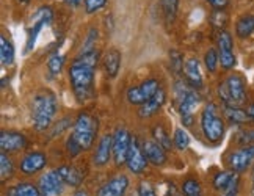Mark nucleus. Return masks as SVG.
<instances>
[{
	"label": "nucleus",
	"mask_w": 254,
	"mask_h": 196,
	"mask_svg": "<svg viewBox=\"0 0 254 196\" xmlns=\"http://www.w3.org/2000/svg\"><path fill=\"white\" fill-rule=\"evenodd\" d=\"M105 3H107V0H85L83 6L88 14H93L96 11H99V9H102Z\"/></svg>",
	"instance_id": "obj_35"
},
{
	"label": "nucleus",
	"mask_w": 254,
	"mask_h": 196,
	"mask_svg": "<svg viewBox=\"0 0 254 196\" xmlns=\"http://www.w3.org/2000/svg\"><path fill=\"white\" fill-rule=\"evenodd\" d=\"M58 173L62 174V178L64 181L66 185H71V187H79L83 176H82V171L79 168H75V166H60V168H57Z\"/></svg>",
	"instance_id": "obj_23"
},
{
	"label": "nucleus",
	"mask_w": 254,
	"mask_h": 196,
	"mask_svg": "<svg viewBox=\"0 0 254 196\" xmlns=\"http://www.w3.org/2000/svg\"><path fill=\"white\" fill-rule=\"evenodd\" d=\"M96 39H97V30H96V28H90V32H88V36H86L85 43H83V47H82V54L94 51L93 46L96 44Z\"/></svg>",
	"instance_id": "obj_36"
},
{
	"label": "nucleus",
	"mask_w": 254,
	"mask_h": 196,
	"mask_svg": "<svg viewBox=\"0 0 254 196\" xmlns=\"http://www.w3.org/2000/svg\"><path fill=\"white\" fill-rule=\"evenodd\" d=\"M218 96L220 99L226 105H242L247 101V90H245V82L239 74L229 75L218 86Z\"/></svg>",
	"instance_id": "obj_4"
},
{
	"label": "nucleus",
	"mask_w": 254,
	"mask_h": 196,
	"mask_svg": "<svg viewBox=\"0 0 254 196\" xmlns=\"http://www.w3.org/2000/svg\"><path fill=\"white\" fill-rule=\"evenodd\" d=\"M69 124H71V120L69 118H63L62 121H58V124L54 127L52 129V136H55V135H60L63 131H66L67 127H69Z\"/></svg>",
	"instance_id": "obj_39"
},
{
	"label": "nucleus",
	"mask_w": 254,
	"mask_h": 196,
	"mask_svg": "<svg viewBox=\"0 0 254 196\" xmlns=\"http://www.w3.org/2000/svg\"><path fill=\"white\" fill-rule=\"evenodd\" d=\"M159 82L155 78H149V80H144L143 83L136 85V86H130L127 90V101H129L132 105H143L148 102L151 97L159 91Z\"/></svg>",
	"instance_id": "obj_8"
},
{
	"label": "nucleus",
	"mask_w": 254,
	"mask_h": 196,
	"mask_svg": "<svg viewBox=\"0 0 254 196\" xmlns=\"http://www.w3.org/2000/svg\"><path fill=\"white\" fill-rule=\"evenodd\" d=\"M54 19V13L51 6H41L38 11L30 17V27H28V35H27V47L25 52H30L32 49L35 47L36 38L40 35V32L43 30L44 27L51 25Z\"/></svg>",
	"instance_id": "obj_7"
},
{
	"label": "nucleus",
	"mask_w": 254,
	"mask_h": 196,
	"mask_svg": "<svg viewBox=\"0 0 254 196\" xmlns=\"http://www.w3.org/2000/svg\"><path fill=\"white\" fill-rule=\"evenodd\" d=\"M74 196H88V193L85 190H79V192H75Z\"/></svg>",
	"instance_id": "obj_44"
},
{
	"label": "nucleus",
	"mask_w": 254,
	"mask_h": 196,
	"mask_svg": "<svg viewBox=\"0 0 254 196\" xmlns=\"http://www.w3.org/2000/svg\"><path fill=\"white\" fill-rule=\"evenodd\" d=\"M64 3L69 6H79L82 3V0H64Z\"/></svg>",
	"instance_id": "obj_43"
},
{
	"label": "nucleus",
	"mask_w": 254,
	"mask_h": 196,
	"mask_svg": "<svg viewBox=\"0 0 254 196\" xmlns=\"http://www.w3.org/2000/svg\"><path fill=\"white\" fill-rule=\"evenodd\" d=\"M138 196H157V195L154 193L152 187L148 182H143L138 187Z\"/></svg>",
	"instance_id": "obj_40"
},
{
	"label": "nucleus",
	"mask_w": 254,
	"mask_h": 196,
	"mask_svg": "<svg viewBox=\"0 0 254 196\" xmlns=\"http://www.w3.org/2000/svg\"><path fill=\"white\" fill-rule=\"evenodd\" d=\"M127 187H129V179L124 174H118L112 178L107 184H104L97 196H124Z\"/></svg>",
	"instance_id": "obj_18"
},
{
	"label": "nucleus",
	"mask_w": 254,
	"mask_h": 196,
	"mask_svg": "<svg viewBox=\"0 0 254 196\" xmlns=\"http://www.w3.org/2000/svg\"><path fill=\"white\" fill-rule=\"evenodd\" d=\"M132 144V136L126 129H116L113 135V159L116 165H123L127 160Z\"/></svg>",
	"instance_id": "obj_10"
},
{
	"label": "nucleus",
	"mask_w": 254,
	"mask_h": 196,
	"mask_svg": "<svg viewBox=\"0 0 254 196\" xmlns=\"http://www.w3.org/2000/svg\"><path fill=\"white\" fill-rule=\"evenodd\" d=\"M176 94L179 97V113L184 126H191L194 109L199 105V94L194 88H187L184 83L176 86Z\"/></svg>",
	"instance_id": "obj_6"
},
{
	"label": "nucleus",
	"mask_w": 254,
	"mask_h": 196,
	"mask_svg": "<svg viewBox=\"0 0 254 196\" xmlns=\"http://www.w3.org/2000/svg\"><path fill=\"white\" fill-rule=\"evenodd\" d=\"M63 65H64V57L60 55V54H52L51 57H49V60H47V67H49V71H51L52 75H58L62 72L63 69Z\"/></svg>",
	"instance_id": "obj_31"
},
{
	"label": "nucleus",
	"mask_w": 254,
	"mask_h": 196,
	"mask_svg": "<svg viewBox=\"0 0 254 196\" xmlns=\"http://www.w3.org/2000/svg\"><path fill=\"white\" fill-rule=\"evenodd\" d=\"M213 187L223 193H237L239 176L236 171H221L213 178Z\"/></svg>",
	"instance_id": "obj_16"
},
{
	"label": "nucleus",
	"mask_w": 254,
	"mask_h": 196,
	"mask_svg": "<svg viewBox=\"0 0 254 196\" xmlns=\"http://www.w3.org/2000/svg\"><path fill=\"white\" fill-rule=\"evenodd\" d=\"M224 118L232 124H245L248 123V115L236 105H226L224 107Z\"/></svg>",
	"instance_id": "obj_25"
},
{
	"label": "nucleus",
	"mask_w": 254,
	"mask_h": 196,
	"mask_svg": "<svg viewBox=\"0 0 254 196\" xmlns=\"http://www.w3.org/2000/svg\"><path fill=\"white\" fill-rule=\"evenodd\" d=\"M184 74H185V78H187V83L191 88H194V90L202 86V74L199 69V62L196 58H189V60L185 62Z\"/></svg>",
	"instance_id": "obj_21"
},
{
	"label": "nucleus",
	"mask_w": 254,
	"mask_h": 196,
	"mask_svg": "<svg viewBox=\"0 0 254 196\" xmlns=\"http://www.w3.org/2000/svg\"><path fill=\"white\" fill-rule=\"evenodd\" d=\"M207 2L215 8V9H224L228 6L229 0H207Z\"/></svg>",
	"instance_id": "obj_41"
},
{
	"label": "nucleus",
	"mask_w": 254,
	"mask_h": 196,
	"mask_svg": "<svg viewBox=\"0 0 254 196\" xmlns=\"http://www.w3.org/2000/svg\"><path fill=\"white\" fill-rule=\"evenodd\" d=\"M189 144H190L189 133L185 132L184 129H176V132H174V146H176V148L184 151V149L189 148Z\"/></svg>",
	"instance_id": "obj_33"
},
{
	"label": "nucleus",
	"mask_w": 254,
	"mask_h": 196,
	"mask_svg": "<svg viewBox=\"0 0 254 196\" xmlns=\"http://www.w3.org/2000/svg\"><path fill=\"white\" fill-rule=\"evenodd\" d=\"M58 110V102L54 93L41 91L32 101V121L38 132H44L52 126Z\"/></svg>",
	"instance_id": "obj_3"
},
{
	"label": "nucleus",
	"mask_w": 254,
	"mask_h": 196,
	"mask_svg": "<svg viewBox=\"0 0 254 196\" xmlns=\"http://www.w3.org/2000/svg\"><path fill=\"white\" fill-rule=\"evenodd\" d=\"M127 168L133 174H141L146 170V165H148V159H146L143 146L140 144L138 138H132V144L129 149V155H127L126 160Z\"/></svg>",
	"instance_id": "obj_12"
},
{
	"label": "nucleus",
	"mask_w": 254,
	"mask_h": 196,
	"mask_svg": "<svg viewBox=\"0 0 254 196\" xmlns=\"http://www.w3.org/2000/svg\"><path fill=\"white\" fill-rule=\"evenodd\" d=\"M251 193L254 196V170H253V187H251Z\"/></svg>",
	"instance_id": "obj_46"
},
{
	"label": "nucleus",
	"mask_w": 254,
	"mask_h": 196,
	"mask_svg": "<svg viewBox=\"0 0 254 196\" xmlns=\"http://www.w3.org/2000/svg\"><path fill=\"white\" fill-rule=\"evenodd\" d=\"M239 143L247 144V146H253L254 144V131H245L239 135Z\"/></svg>",
	"instance_id": "obj_37"
},
{
	"label": "nucleus",
	"mask_w": 254,
	"mask_h": 196,
	"mask_svg": "<svg viewBox=\"0 0 254 196\" xmlns=\"http://www.w3.org/2000/svg\"><path fill=\"white\" fill-rule=\"evenodd\" d=\"M25 146H27V138L21 132L3 131L0 133V148H2V152H16L24 149Z\"/></svg>",
	"instance_id": "obj_14"
},
{
	"label": "nucleus",
	"mask_w": 254,
	"mask_h": 196,
	"mask_svg": "<svg viewBox=\"0 0 254 196\" xmlns=\"http://www.w3.org/2000/svg\"><path fill=\"white\" fill-rule=\"evenodd\" d=\"M218 55L223 69L229 71L236 66V55L232 52V36L226 30L218 33Z\"/></svg>",
	"instance_id": "obj_11"
},
{
	"label": "nucleus",
	"mask_w": 254,
	"mask_h": 196,
	"mask_svg": "<svg viewBox=\"0 0 254 196\" xmlns=\"http://www.w3.org/2000/svg\"><path fill=\"white\" fill-rule=\"evenodd\" d=\"M0 62L3 66H11L14 62V47L5 36H0Z\"/></svg>",
	"instance_id": "obj_26"
},
{
	"label": "nucleus",
	"mask_w": 254,
	"mask_h": 196,
	"mask_svg": "<svg viewBox=\"0 0 254 196\" xmlns=\"http://www.w3.org/2000/svg\"><path fill=\"white\" fill-rule=\"evenodd\" d=\"M165 101H167V93H165V90L160 86L159 91L155 93L148 102L143 104L138 109V116L140 118H149V116H152L155 113H159V110L163 107Z\"/></svg>",
	"instance_id": "obj_19"
},
{
	"label": "nucleus",
	"mask_w": 254,
	"mask_h": 196,
	"mask_svg": "<svg viewBox=\"0 0 254 196\" xmlns=\"http://www.w3.org/2000/svg\"><path fill=\"white\" fill-rule=\"evenodd\" d=\"M204 62H206L209 72H215L217 71L218 63H220V55L217 54L215 49H209V51L206 52V57H204Z\"/></svg>",
	"instance_id": "obj_34"
},
{
	"label": "nucleus",
	"mask_w": 254,
	"mask_h": 196,
	"mask_svg": "<svg viewBox=\"0 0 254 196\" xmlns=\"http://www.w3.org/2000/svg\"><path fill=\"white\" fill-rule=\"evenodd\" d=\"M113 154V136L112 135H104L99 140L97 144L93 162L96 166H104L105 163H109L110 155Z\"/></svg>",
	"instance_id": "obj_20"
},
{
	"label": "nucleus",
	"mask_w": 254,
	"mask_h": 196,
	"mask_svg": "<svg viewBox=\"0 0 254 196\" xmlns=\"http://www.w3.org/2000/svg\"><path fill=\"white\" fill-rule=\"evenodd\" d=\"M64 185L66 184L58 170H52L41 176L40 182H38V189H40L41 196H58L63 192Z\"/></svg>",
	"instance_id": "obj_9"
},
{
	"label": "nucleus",
	"mask_w": 254,
	"mask_h": 196,
	"mask_svg": "<svg viewBox=\"0 0 254 196\" xmlns=\"http://www.w3.org/2000/svg\"><path fill=\"white\" fill-rule=\"evenodd\" d=\"M182 193H184V196H202L201 185L198 181H194V179H187L184 182Z\"/></svg>",
	"instance_id": "obj_32"
},
{
	"label": "nucleus",
	"mask_w": 254,
	"mask_h": 196,
	"mask_svg": "<svg viewBox=\"0 0 254 196\" xmlns=\"http://www.w3.org/2000/svg\"><path fill=\"white\" fill-rule=\"evenodd\" d=\"M6 196H41V193H40V189L35 187L33 184L21 182L14 185L13 189H9Z\"/></svg>",
	"instance_id": "obj_24"
},
{
	"label": "nucleus",
	"mask_w": 254,
	"mask_h": 196,
	"mask_svg": "<svg viewBox=\"0 0 254 196\" xmlns=\"http://www.w3.org/2000/svg\"><path fill=\"white\" fill-rule=\"evenodd\" d=\"M170 58H171V65H173L174 72H179L182 69V58H181V54L173 51V52H170Z\"/></svg>",
	"instance_id": "obj_38"
},
{
	"label": "nucleus",
	"mask_w": 254,
	"mask_h": 196,
	"mask_svg": "<svg viewBox=\"0 0 254 196\" xmlns=\"http://www.w3.org/2000/svg\"><path fill=\"white\" fill-rule=\"evenodd\" d=\"M47 163V157L43 152H28L24 155V159L21 162V171L27 176H32L38 171H41Z\"/></svg>",
	"instance_id": "obj_17"
},
{
	"label": "nucleus",
	"mask_w": 254,
	"mask_h": 196,
	"mask_svg": "<svg viewBox=\"0 0 254 196\" xmlns=\"http://www.w3.org/2000/svg\"><path fill=\"white\" fill-rule=\"evenodd\" d=\"M223 196H237V193H223Z\"/></svg>",
	"instance_id": "obj_47"
},
{
	"label": "nucleus",
	"mask_w": 254,
	"mask_h": 196,
	"mask_svg": "<svg viewBox=\"0 0 254 196\" xmlns=\"http://www.w3.org/2000/svg\"><path fill=\"white\" fill-rule=\"evenodd\" d=\"M247 115H248V120H250L251 123H254V104H250V105H248Z\"/></svg>",
	"instance_id": "obj_42"
},
{
	"label": "nucleus",
	"mask_w": 254,
	"mask_h": 196,
	"mask_svg": "<svg viewBox=\"0 0 254 196\" xmlns=\"http://www.w3.org/2000/svg\"><path fill=\"white\" fill-rule=\"evenodd\" d=\"M141 146H143L144 155L149 163H152L155 166H162L167 163V149L162 148L155 140H144L141 143Z\"/></svg>",
	"instance_id": "obj_15"
},
{
	"label": "nucleus",
	"mask_w": 254,
	"mask_h": 196,
	"mask_svg": "<svg viewBox=\"0 0 254 196\" xmlns=\"http://www.w3.org/2000/svg\"><path fill=\"white\" fill-rule=\"evenodd\" d=\"M104 67L109 77H116L121 67V52L118 49H110L104 57Z\"/></svg>",
	"instance_id": "obj_22"
},
{
	"label": "nucleus",
	"mask_w": 254,
	"mask_h": 196,
	"mask_svg": "<svg viewBox=\"0 0 254 196\" xmlns=\"http://www.w3.org/2000/svg\"><path fill=\"white\" fill-rule=\"evenodd\" d=\"M99 62V52L91 51L80 54L69 67V80L72 91L79 102H85L93 97L94 91V71Z\"/></svg>",
	"instance_id": "obj_1"
},
{
	"label": "nucleus",
	"mask_w": 254,
	"mask_h": 196,
	"mask_svg": "<svg viewBox=\"0 0 254 196\" xmlns=\"http://www.w3.org/2000/svg\"><path fill=\"white\" fill-rule=\"evenodd\" d=\"M254 32V14H247L240 17L236 24V33L239 38H247Z\"/></svg>",
	"instance_id": "obj_27"
},
{
	"label": "nucleus",
	"mask_w": 254,
	"mask_h": 196,
	"mask_svg": "<svg viewBox=\"0 0 254 196\" xmlns=\"http://www.w3.org/2000/svg\"><path fill=\"white\" fill-rule=\"evenodd\" d=\"M16 2L19 3V5H28V3H30V0H16Z\"/></svg>",
	"instance_id": "obj_45"
},
{
	"label": "nucleus",
	"mask_w": 254,
	"mask_h": 196,
	"mask_svg": "<svg viewBox=\"0 0 254 196\" xmlns=\"http://www.w3.org/2000/svg\"><path fill=\"white\" fill-rule=\"evenodd\" d=\"M160 8L163 11L165 21H167L168 24H171L176 19V14H178L179 0H160Z\"/></svg>",
	"instance_id": "obj_28"
},
{
	"label": "nucleus",
	"mask_w": 254,
	"mask_h": 196,
	"mask_svg": "<svg viewBox=\"0 0 254 196\" xmlns=\"http://www.w3.org/2000/svg\"><path fill=\"white\" fill-rule=\"evenodd\" d=\"M152 136H154V140L157 141L162 148L165 149H171L173 146H171V140H170V135L168 132L163 129V126H155L154 129H152Z\"/></svg>",
	"instance_id": "obj_30"
},
{
	"label": "nucleus",
	"mask_w": 254,
	"mask_h": 196,
	"mask_svg": "<svg viewBox=\"0 0 254 196\" xmlns=\"http://www.w3.org/2000/svg\"><path fill=\"white\" fill-rule=\"evenodd\" d=\"M201 129L204 136L210 143H218L224 135V124L223 120L217 113V107L213 104L206 105V109L201 113Z\"/></svg>",
	"instance_id": "obj_5"
},
{
	"label": "nucleus",
	"mask_w": 254,
	"mask_h": 196,
	"mask_svg": "<svg viewBox=\"0 0 254 196\" xmlns=\"http://www.w3.org/2000/svg\"><path fill=\"white\" fill-rule=\"evenodd\" d=\"M14 173V165L13 160L6 155V152H2L0 155V179L2 182H6Z\"/></svg>",
	"instance_id": "obj_29"
},
{
	"label": "nucleus",
	"mask_w": 254,
	"mask_h": 196,
	"mask_svg": "<svg viewBox=\"0 0 254 196\" xmlns=\"http://www.w3.org/2000/svg\"><path fill=\"white\" fill-rule=\"evenodd\" d=\"M229 166L232 171L236 173H243L250 168V165L254 162V144L253 146H245V148L234 151L229 155Z\"/></svg>",
	"instance_id": "obj_13"
},
{
	"label": "nucleus",
	"mask_w": 254,
	"mask_h": 196,
	"mask_svg": "<svg viewBox=\"0 0 254 196\" xmlns=\"http://www.w3.org/2000/svg\"><path fill=\"white\" fill-rule=\"evenodd\" d=\"M97 133V120L90 113H80L74 123V131L66 141V149L71 155H79L93 146Z\"/></svg>",
	"instance_id": "obj_2"
}]
</instances>
